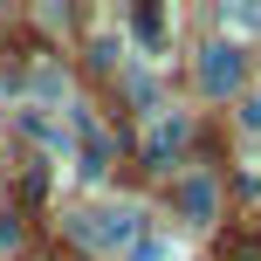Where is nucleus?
Listing matches in <instances>:
<instances>
[{
    "mask_svg": "<svg viewBox=\"0 0 261 261\" xmlns=\"http://www.w3.org/2000/svg\"><path fill=\"white\" fill-rule=\"evenodd\" d=\"M186 138H193V117H186V110H165V117L144 130V158H151V165H172V158L186 151Z\"/></svg>",
    "mask_w": 261,
    "mask_h": 261,
    "instance_id": "obj_3",
    "label": "nucleus"
},
{
    "mask_svg": "<svg viewBox=\"0 0 261 261\" xmlns=\"http://www.w3.org/2000/svg\"><path fill=\"white\" fill-rule=\"evenodd\" d=\"M130 35H138L144 48H158V41H165V14H158V7H138V14H130Z\"/></svg>",
    "mask_w": 261,
    "mask_h": 261,
    "instance_id": "obj_5",
    "label": "nucleus"
},
{
    "mask_svg": "<svg viewBox=\"0 0 261 261\" xmlns=\"http://www.w3.org/2000/svg\"><path fill=\"white\" fill-rule=\"evenodd\" d=\"M130 261H172V248H165V241H138V248H130Z\"/></svg>",
    "mask_w": 261,
    "mask_h": 261,
    "instance_id": "obj_7",
    "label": "nucleus"
},
{
    "mask_svg": "<svg viewBox=\"0 0 261 261\" xmlns=\"http://www.w3.org/2000/svg\"><path fill=\"white\" fill-rule=\"evenodd\" d=\"M179 206L193 213V220H213V206H220V186L199 172V179H186V186H179Z\"/></svg>",
    "mask_w": 261,
    "mask_h": 261,
    "instance_id": "obj_4",
    "label": "nucleus"
},
{
    "mask_svg": "<svg viewBox=\"0 0 261 261\" xmlns=\"http://www.w3.org/2000/svg\"><path fill=\"white\" fill-rule=\"evenodd\" d=\"M103 158H110V138H103L96 124H83V172L96 179V172H103Z\"/></svg>",
    "mask_w": 261,
    "mask_h": 261,
    "instance_id": "obj_6",
    "label": "nucleus"
},
{
    "mask_svg": "<svg viewBox=\"0 0 261 261\" xmlns=\"http://www.w3.org/2000/svg\"><path fill=\"white\" fill-rule=\"evenodd\" d=\"M234 83H241V48H234V41L199 48V96H227Z\"/></svg>",
    "mask_w": 261,
    "mask_h": 261,
    "instance_id": "obj_2",
    "label": "nucleus"
},
{
    "mask_svg": "<svg viewBox=\"0 0 261 261\" xmlns=\"http://www.w3.org/2000/svg\"><path fill=\"white\" fill-rule=\"evenodd\" d=\"M241 117H248V130H261V96H254V103H248V110H241Z\"/></svg>",
    "mask_w": 261,
    "mask_h": 261,
    "instance_id": "obj_8",
    "label": "nucleus"
},
{
    "mask_svg": "<svg viewBox=\"0 0 261 261\" xmlns=\"http://www.w3.org/2000/svg\"><path fill=\"white\" fill-rule=\"evenodd\" d=\"M138 227H144V213L138 206H124V199H110V206H90V213H76V220H69V234L83 241V248H130V241H138Z\"/></svg>",
    "mask_w": 261,
    "mask_h": 261,
    "instance_id": "obj_1",
    "label": "nucleus"
},
{
    "mask_svg": "<svg viewBox=\"0 0 261 261\" xmlns=\"http://www.w3.org/2000/svg\"><path fill=\"white\" fill-rule=\"evenodd\" d=\"M0 248H14V220H7V213H0Z\"/></svg>",
    "mask_w": 261,
    "mask_h": 261,
    "instance_id": "obj_9",
    "label": "nucleus"
}]
</instances>
